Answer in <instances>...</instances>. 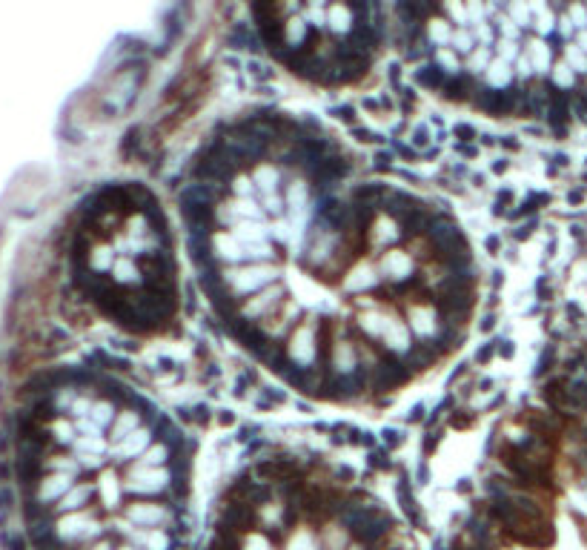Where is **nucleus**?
Masks as SVG:
<instances>
[{
    "mask_svg": "<svg viewBox=\"0 0 587 550\" xmlns=\"http://www.w3.org/2000/svg\"><path fill=\"white\" fill-rule=\"evenodd\" d=\"M224 286L229 298L241 307L244 298L264 293L272 281H278V267L275 264H241V267H226L221 270Z\"/></svg>",
    "mask_w": 587,
    "mask_h": 550,
    "instance_id": "obj_1",
    "label": "nucleus"
},
{
    "mask_svg": "<svg viewBox=\"0 0 587 550\" xmlns=\"http://www.w3.org/2000/svg\"><path fill=\"white\" fill-rule=\"evenodd\" d=\"M175 482V473L172 467H132L129 470V479L124 482L126 493L135 496H155V493H167Z\"/></svg>",
    "mask_w": 587,
    "mask_h": 550,
    "instance_id": "obj_2",
    "label": "nucleus"
},
{
    "mask_svg": "<svg viewBox=\"0 0 587 550\" xmlns=\"http://www.w3.org/2000/svg\"><path fill=\"white\" fill-rule=\"evenodd\" d=\"M287 358L290 364H295V370H315V362H318V344H315V332L313 327H298L292 336H290V344H287Z\"/></svg>",
    "mask_w": 587,
    "mask_h": 550,
    "instance_id": "obj_3",
    "label": "nucleus"
},
{
    "mask_svg": "<svg viewBox=\"0 0 587 550\" xmlns=\"http://www.w3.org/2000/svg\"><path fill=\"white\" fill-rule=\"evenodd\" d=\"M126 519L135 521L140 531H163L172 521V510L158 501H135L126 508Z\"/></svg>",
    "mask_w": 587,
    "mask_h": 550,
    "instance_id": "obj_4",
    "label": "nucleus"
},
{
    "mask_svg": "<svg viewBox=\"0 0 587 550\" xmlns=\"http://www.w3.org/2000/svg\"><path fill=\"white\" fill-rule=\"evenodd\" d=\"M155 442H152V427H140V430H135L132 436H126L124 442H115L112 447H109V459L115 462V464H126L129 459H140L144 453L152 447Z\"/></svg>",
    "mask_w": 587,
    "mask_h": 550,
    "instance_id": "obj_5",
    "label": "nucleus"
},
{
    "mask_svg": "<svg viewBox=\"0 0 587 550\" xmlns=\"http://www.w3.org/2000/svg\"><path fill=\"white\" fill-rule=\"evenodd\" d=\"M281 298H284V286L275 284L272 290H264V293H258L255 298H249L247 304L238 307V316L247 321V324H258L261 318H267L272 309L281 304Z\"/></svg>",
    "mask_w": 587,
    "mask_h": 550,
    "instance_id": "obj_6",
    "label": "nucleus"
},
{
    "mask_svg": "<svg viewBox=\"0 0 587 550\" xmlns=\"http://www.w3.org/2000/svg\"><path fill=\"white\" fill-rule=\"evenodd\" d=\"M384 347L398 358V355H410L413 353V330H410V324H404V321H398V318H390L387 321V330H384Z\"/></svg>",
    "mask_w": 587,
    "mask_h": 550,
    "instance_id": "obj_7",
    "label": "nucleus"
},
{
    "mask_svg": "<svg viewBox=\"0 0 587 550\" xmlns=\"http://www.w3.org/2000/svg\"><path fill=\"white\" fill-rule=\"evenodd\" d=\"M381 273L395 281V284H404V281H413L415 275V264H413V258L402 250H387V255L381 258Z\"/></svg>",
    "mask_w": 587,
    "mask_h": 550,
    "instance_id": "obj_8",
    "label": "nucleus"
},
{
    "mask_svg": "<svg viewBox=\"0 0 587 550\" xmlns=\"http://www.w3.org/2000/svg\"><path fill=\"white\" fill-rule=\"evenodd\" d=\"M402 238H404L402 224H398L395 218H390V215H381V218L375 221L372 229H370V241H372V247H379V250L395 247Z\"/></svg>",
    "mask_w": 587,
    "mask_h": 550,
    "instance_id": "obj_9",
    "label": "nucleus"
},
{
    "mask_svg": "<svg viewBox=\"0 0 587 550\" xmlns=\"http://www.w3.org/2000/svg\"><path fill=\"white\" fill-rule=\"evenodd\" d=\"M410 330L415 332L418 339H436L438 330H441V321H438V313L433 307H413L410 309Z\"/></svg>",
    "mask_w": 587,
    "mask_h": 550,
    "instance_id": "obj_10",
    "label": "nucleus"
},
{
    "mask_svg": "<svg viewBox=\"0 0 587 550\" xmlns=\"http://www.w3.org/2000/svg\"><path fill=\"white\" fill-rule=\"evenodd\" d=\"M255 184V193L258 195H281V170L272 163H258L255 172L249 175Z\"/></svg>",
    "mask_w": 587,
    "mask_h": 550,
    "instance_id": "obj_11",
    "label": "nucleus"
},
{
    "mask_svg": "<svg viewBox=\"0 0 587 550\" xmlns=\"http://www.w3.org/2000/svg\"><path fill=\"white\" fill-rule=\"evenodd\" d=\"M356 26H358V20L347 3L344 6H326V29H330L333 35H341L347 40L352 32H356Z\"/></svg>",
    "mask_w": 587,
    "mask_h": 550,
    "instance_id": "obj_12",
    "label": "nucleus"
},
{
    "mask_svg": "<svg viewBox=\"0 0 587 550\" xmlns=\"http://www.w3.org/2000/svg\"><path fill=\"white\" fill-rule=\"evenodd\" d=\"M140 427H144V413H140L138 407L121 410L117 419L112 421V427H109V439L112 442H124L126 436H132L135 430H140Z\"/></svg>",
    "mask_w": 587,
    "mask_h": 550,
    "instance_id": "obj_13",
    "label": "nucleus"
},
{
    "mask_svg": "<svg viewBox=\"0 0 587 550\" xmlns=\"http://www.w3.org/2000/svg\"><path fill=\"white\" fill-rule=\"evenodd\" d=\"M109 278L112 284H121V286H144V270L132 258H117Z\"/></svg>",
    "mask_w": 587,
    "mask_h": 550,
    "instance_id": "obj_14",
    "label": "nucleus"
},
{
    "mask_svg": "<svg viewBox=\"0 0 587 550\" xmlns=\"http://www.w3.org/2000/svg\"><path fill=\"white\" fill-rule=\"evenodd\" d=\"M333 370L344 378V375H352L361 370V362H358V353L349 341H338L336 344V353H333Z\"/></svg>",
    "mask_w": 587,
    "mask_h": 550,
    "instance_id": "obj_15",
    "label": "nucleus"
},
{
    "mask_svg": "<svg viewBox=\"0 0 587 550\" xmlns=\"http://www.w3.org/2000/svg\"><path fill=\"white\" fill-rule=\"evenodd\" d=\"M453 23L447 17H430L427 20V26H424V35L427 40L436 46V49H450V43H453Z\"/></svg>",
    "mask_w": 587,
    "mask_h": 550,
    "instance_id": "obj_16",
    "label": "nucleus"
},
{
    "mask_svg": "<svg viewBox=\"0 0 587 550\" xmlns=\"http://www.w3.org/2000/svg\"><path fill=\"white\" fill-rule=\"evenodd\" d=\"M95 493H101V505L106 510H115L117 505H121V496H124V485L117 482V476L115 473H104L101 476V482L95 485Z\"/></svg>",
    "mask_w": 587,
    "mask_h": 550,
    "instance_id": "obj_17",
    "label": "nucleus"
},
{
    "mask_svg": "<svg viewBox=\"0 0 587 550\" xmlns=\"http://www.w3.org/2000/svg\"><path fill=\"white\" fill-rule=\"evenodd\" d=\"M310 40V26H307V20L304 17H287L284 20V46L290 52L295 49H304Z\"/></svg>",
    "mask_w": 587,
    "mask_h": 550,
    "instance_id": "obj_18",
    "label": "nucleus"
},
{
    "mask_svg": "<svg viewBox=\"0 0 587 550\" xmlns=\"http://www.w3.org/2000/svg\"><path fill=\"white\" fill-rule=\"evenodd\" d=\"M372 286H379V275H375L372 267H367V264H358L344 278V290L347 293H361V290H372Z\"/></svg>",
    "mask_w": 587,
    "mask_h": 550,
    "instance_id": "obj_19",
    "label": "nucleus"
},
{
    "mask_svg": "<svg viewBox=\"0 0 587 550\" xmlns=\"http://www.w3.org/2000/svg\"><path fill=\"white\" fill-rule=\"evenodd\" d=\"M117 413H121V407H117L115 401H109V398H95V401H92V410H89V421L98 424L101 430H109L112 421L117 419Z\"/></svg>",
    "mask_w": 587,
    "mask_h": 550,
    "instance_id": "obj_20",
    "label": "nucleus"
},
{
    "mask_svg": "<svg viewBox=\"0 0 587 550\" xmlns=\"http://www.w3.org/2000/svg\"><path fill=\"white\" fill-rule=\"evenodd\" d=\"M484 81H487L490 89H496V92L510 89V83H513V69H510V63H504V60H499V58H493L490 69L484 72Z\"/></svg>",
    "mask_w": 587,
    "mask_h": 550,
    "instance_id": "obj_21",
    "label": "nucleus"
},
{
    "mask_svg": "<svg viewBox=\"0 0 587 550\" xmlns=\"http://www.w3.org/2000/svg\"><path fill=\"white\" fill-rule=\"evenodd\" d=\"M413 78H415V83H421L424 89H444V86H447V75H444L436 63L413 69Z\"/></svg>",
    "mask_w": 587,
    "mask_h": 550,
    "instance_id": "obj_22",
    "label": "nucleus"
},
{
    "mask_svg": "<svg viewBox=\"0 0 587 550\" xmlns=\"http://www.w3.org/2000/svg\"><path fill=\"white\" fill-rule=\"evenodd\" d=\"M172 447L170 444H163V442H158V444H152L144 456H140V467H170V462H172Z\"/></svg>",
    "mask_w": 587,
    "mask_h": 550,
    "instance_id": "obj_23",
    "label": "nucleus"
},
{
    "mask_svg": "<svg viewBox=\"0 0 587 550\" xmlns=\"http://www.w3.org/2000/svg\"><path fill=\"white\" fill-rule=\"evenodd\" d=\"M307 201H310V186L304 181H292L287 186V207L292 212H304V209H307Z\"/></svg>",
    "mask_w": 587,
    "mask_h": 550,
    "instance_id": "obj_24",
    "label": "nucleus"
},
{
    "mask_svg": "<svg viewBox=\"0 0 587 550\" xmlns=\"http://www.w3.org/2000/svg\"><path fill=\"white\" fill-rule=\"evenodd\" d=\"M444 92H447V98H450V101H464V98H467V92H476V86H473V78H470L467 72H461V75H456V78H450V81H447Z\"/></svg>",
    "mask_w": 587,
    "mask_h": 550,
    "instance_id": "obj_25",
    "label": "nucleus"
},
{
    "mask_svg": "<svg viewBox=\"0 0 587 550\" xmlns=\"http://www.w3.org/2000/svg\"><path fill=\"white\" fill-rule=\"evenodd\" d=\"M433 60H436V66L444 72L447 78H456V75H461V60H458V55L453 52V49H436V55H433Z\"/></svg>",
    "mask_w": 587,
    "mask_h": 550,
    "instance_id": "obj_26",
    "label": "nucleus"
},
{
    "mask_svg": "<svg viewBox=\"0 0 587 550\" xmlns=\"http://www.w3.org/2000/svg\"><path fill=\"white\" fill-rule=\"evenodd\" d=\"M387 316H381V313H375V309H370V313H364L361 318H358V327L367 332L370 339H379V336H384V330H387Z\"/></svg>",
    "mask_w": 587,
    "mask_h": 550,
    "instance_id": "obj_27",
    "label": "nucleus"
},
{
    "mask_svg": "<svg viewBox=\"0 0 587 550\" xmlns=\"http://www.w3.org/2000/svg\"><path fill=\"white\" fill-rule=\"evenodd\" d=\"M493 63V49L490 46H479V49L467 58V75H484Z\"/></svg>",
    "mask_w": 587,
    "mask_h": 550,
    "instance_id": "obj_28",
    "label": "nucleus"
},
{
    "mask_svg": "<svg viewBox=\"0 0 587 550\" xmlns=\"http://www.w3.org/2000/svg\"><path fill=\"white\" fill-rule=\"evenodd\" d=\"M450 49H453L456 55H464V58L473 55V52H476V35H473V29H456V32H453Z\"/></svg>",
    "mask_w": 587,
    "mask_h": 550,
    "instance_id": "obj_29",
    "label": "nucleus"
},
{
    "mask_svg": "<svg viewBox=\"0 0 587 550\" xmlns=\"http://www.w3.org/2000/svg\"><path fill=\"white\" fill-rule=\"evenodd\" d=\"M229 193L232 198H252L255 195V184L249 175H235L232 184H229Z\"/></svg>",
    "mask_w": 587,
    "mask_h": 550,
    "instance_id": "obj_30",
    "label": "nucleus"
},
{
    "mask_svg": "<svg viewBox=\"0 0 587 550\" xmlns=\"http://www.w3.org/2000/svg\"><path fill=\"white\" fill-rule=\"evenodd\" d=\"M321 547H324V550H344V547H347V533L333 524V528H326V531H324Z\"/></svg>",
    "mask_w": 587,
    "mask_h": 550,
    "instance_id": "obj_31",
    "label": "nucleus"
},
{
    "mask_svg": "<svg viewBox=\"0 0 587 550\" xmlns=\"http://www.w3.org/2000/svg\"><path fill=\"white\" fill-rule=\"evenodd\" d=\"M318 547H321L318 539H315L313 531H307V528L295 531V536L290 539V550H318Z\"/></svg>",
    "mask_w": 587,
    "mask_h": 550,
    "instance_id": "obj_32",
    "label": "nucleus"
},
{
    "mask_svg": "<svg viewBox=\"0 0 587 550\" xmlns=\"http://www.w3.org/2000/svg\"><path fill=\"white\" fill-rule=\"evenodd\" d=\"M527 49H530V55L536 58V72H538V75H545L547 66H550V49H545L542 40H533Z\"/></svg>",
    "mask_w": 587,
    "mask_h": 550,
    "instance_id": "obj_33",
    "label": "nucleus"
},
{
    "mask_svg": "<svg viewBox=\"0 0 587 550\" xmlns=\"http://www.w3.org/2000/svg\"><path fill=\"white\" fill-rule=\"evenodd\" d=\"M504 12H507V17H510L519 29H527V26H530V6L510 3V6H504Z\"/></svg>",
    "mask_w": 587,
    "mask_h": 550,
    "instance_id": "obj_34",
    "label": "nucleus"
},
{
    "mask_svg": "<svg viewBox=\"0 0 587 550\" xmlns=\"http://www.w3.org/2000/svg\"><path fill=\"white\" fill-rule=\"evenodd\" d=\"M304 20H307L310 29H324L326 26V6H307L304 9Z\"/></svg>",
    "mask_w": 587,
    "mask_h": 550,
    "instance_id": "obj_35",
    "label": "nucleus"
},
{
    "mask_svg": "<svg viewBox=\"0 0 587 550\" xmlns=\"http://www.w3.org/2000/svg\"><path fill=\"white\" fill-rule=\"evenodd\" d=\"M444 15H447V20H450V23H458V29H470V15H467V6L447 3V6H444Z\"/></svg>",
    "mask_w": 587,
    "mask_h": 550,
    "instance_id": "obj_36",
    "label": "nucleus"
},
{
    "mask_svg": "<svg viewBox=\"0 0 587 550\" xmlns=\"http://www.w3.org/2000/svg\"><path fill=\"white\" fill-rule=\"evenodd\" d=\"M493 26H499V32H502V38H504V40H515V38H519V26H515V23L507 17V12H504V9L499 12V17H496V20H493Z\"/></svg>",
    "mask_w": 587,
    "mask_h": 550,
    "instance_id": "obj_37",
    "label": "nucleus"
},
{
    "mask_svg": "<svg viewBox=\"0 0 587 550\" xmlns=\"http://www.w3.org/2000/svg\"><path fill=\"white\" fill-rule=\"evenodd\" d=\"M496 49H499V60H504V63L519 60V43H515V40L499 38V40H496Z\"/></svg>",
    "mask_w": 587,
    "mask_h": 550,
    "instance_id": "obj_38",
    "label": "nucleus"
},
{
    "mask_svg": "<svg viewBox=\"0 0 587 550\" xmlns=\"http://www.w3.org/2000/svg\"><path fill=\"white\" fill-rule=\"evenodd\" d=\"M247 69L252 72V75H255L258 81H267V78H272V69H267L261 60H249V63H247Z\"/></svg>",
    "mask_w": 587,
    "mask_h": 550,
    "instance_id": "obj_39",
    "label": "nucleus"
},
{
    "mask_svg": "<svg viewBox=\"0 0 587 550\" xmlns=\"http://www.w3.org/2000/svg\"><path fill=\"white\" fill-rule=\"evenodd\" d=\"M244 550H272V547H270V542H267V539H264L261 533H252V536L247 539Z\"/></svg>",
    "mask_w": 587,
    "mask_h": 550,
    "instance_id": "obj_40",
    "label": "nucleus"
},
{
    "mask_svg": "<svg viewBox=\"0 0 587 550\" xmlns=\"http://www.w3.org/2000/svg\"><path fill=\"white\" fill-rule=\"evenodd\" d=\"M515 66H519V69H515V72H519V78H530L533 75V66H530L527 58H519V60H515Z\"/></svg>",
    "mask_w": 587,
    "mask_h": 550,
    "instance_id": "obj_41",
    "label": "nucleus"
},
{
    "mask_svg": "<svg viewBox=\"0 0 587 550\" xmlns=\"http://www.w3.org/2000/svg\"><path fill=\"white\" fill-rule=\"evenodd\" d=\"M456 138H461V140H473V138H479V135H476L473 127H456Z\"/></svg>",
    "mask_w": 587,
    "mask_h": 550,
    "instance_id": "obj_42",
    "label": "nucleus"
},
{
    "mask_svg": "<svg viewBox=\"0 0 587 550\" xmlns=\"http://www.w3.org/2000/svg\"><path fill=\"white\" fill-rule=\"evenodd\" d=\"M413 143H415V147H427V129H415Z\"/></svg>",
    "mask_w": 587,
    "mask_h": 550,
    "instance_id": "obj_43",
    "label": "nucleus"
},
{
    "mask_svg": "<svg viewBox=\"0 0 587 550\" xmlns=\"http://www.w3.org/2000/svg\"><path fill=\"white\" fill-rule=\"evenodd\" d=\"M336 115H338V118H344V121H352V109H349V106H341V109H336Z\"/></svg>",
    "mask_w": 587,
    "mask_h": 550,
    "instance_id": "obj_44",
    "label": "nucleus"
},
{
    "mask_svg": "<svg viewBox=\"0 0 587 550\" xmlns=\"http://www.w3.org/2000/svg\"><path fill=\"white\" fill-rule=\"evenodd\" d=\"M490 327H493V316H487V318H484V324H481V330H490Z\"/></svg>",
    "mask_w": 587,
    "mask_h": 550,
    "instance_id": "obj_45",
    "label": "nucleus"
}]
</instances>
